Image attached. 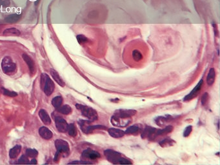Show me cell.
<instances>
[{
    "mask_svg": "<svg viewBox=\"0 0 220 165\" xmlns=\"http://www.w3.org/2000/svg\"><path fill=\"white\" fill-rule=\"evenodd\" d=\"M0 91H1V92L3 95H5V96H9V97H16L18 96V94L16 92L10 91L3 87H2L1 88H0Z\"/></svg>",
    "mask_w": 220,
    "mask_h": 165,
    "instance_id": "cell-29",
    "label": "cell"
},
{
    "mask_svg": "<svg viewBox=\"0 0 220 165\" xmlns=\"http://www.w3.org/2000/svg\"><path fill=\"white\" fill-rule=\"evenodd\" d=\"M90 121L81 120L79 121V124L81 130L85 134H90L94 130H106L107 127L103 125H90Z\"/></svg>",
    "mask_w": 220,
    "mask_h": 165,
    "instance_id": "cell-4",
    "label": "cell"
},
{
    "mask_svg": "<svg viewBox=\"0 0 220 165\" xmlns=\"http://www.w3.org/2000/svg\"><path fill=\"white\" fill-rule=\"evenodd\" d=\"M55 147L57 149V152L60 154H69L70 148L69 143L63 140V139H58L55 141Z\"/></svg>",
    "mask_w": 220,
    "mask_h": 165,
    "instance_id": "cell-6",
    "label": "cell"
},
{
    "mask_svg": "<svg viewBox=\"0 0 220 165\" xmlns=\"http://www.w3.org/2000/svg\"><path fill=\"white\" fill-rule=\"evenodd\" d=\"M137 113L136 110H130V109H119L116 110L114 112V116L121 117V118H131Z\"/></svg>",
    "mask_w": 220,
    "mask_h": 165,
    "instance_id": "cell-10",
    "label": "cell"
},
{
    "mask_svg": "<svg viewBox=\"0 0 220 165\" xmlns=\"http://www.w3.org/2000/svg\"><path fill=\"white\" fill-rule=\"evenodd\" d=\"M67 131L70 136L75 137L77 135V129L74 123H70L69 125Z\"/></svg>",
    "mask_w": 220,
    "mask_h": 165,
    "instance_id": "cell-28",
    "label": "cell"
},
{
    "mask_svg": "<svg viewBox=\"0 0 220 165\" xmlns=\"http://www.w3.org/2000/svg\"><path fill=\"white\" fill-rule=\"evenodd\" d=\"M2 68L5 74H10L16 70V65L9 56H5L2 61Z\"/></svg>",
    "mask_w": 220,
    "mask_h": 165,
    "instance_id": "cell-5",
    "label": "cell"
},
{
    "mask_svg": "<svg viewBox=\"0 0 220 165\" xmlns=\"http://www.w3.org/2000/svg\"><path fill=\"white\" fill-rule=\"evenodd\" d=\"M57 112H59L61 113L65 114V115H69L71 112H72V108H71L69 105H63V106H60L57 109Z\"/></svg>",
    "mask_w": 220,
    "mask_h": 165,
    "instance_id": "cell-21",
    "label": "cell"
},
{
    "mask_svg": "<svg viewBox=\"0 0 220 165\" xmlns=\"http://www.w3.org/2000/svg\"><path fill=\"white\" fill-rule=\"evenodd\" d=\"M22 150V147L20 145H16L15 147H13L12 148L10 149V152H9V157L11 159H14L16 158L18 155L20 153Z\"/></svg>",
    "mask_w": 220,
    "mask_h": 165,
    "instance_id": "cell-19",
    "label": "cell"
},
{
    "mask_svg": "<svg viewBox=\"0 0 220 165\" xmlns=\"http://www.w3.org/2000/svg\"><path fill=\"white\" fill-rule=\"evenodd\" d=\"M169 120L170 119L169 118V117H158L155 119V121H156L158 125L162 126L168 121H169Z\"/></svg>",
    "mask_w": 220,
    "mask_h": 165,
    "instance_id": "cell-27",
    "label": "cell"
},
{
    "mask_svg": "<svg viewBox=\"0 0 220 165\" xmlns=\"http://www.w3.org/2000/svg\"><path fill=\"white\" fill-rule=\"evenodd\" d=\"M108 132L109 135L114 138H121L124 137L125 134L124 130L115 128L109 129Z\"/></svg>",
    "mask_w": 220,
    "mask_h": 165,
    "instance_id": "cell-15",
    "label": "cell"
},
{
    "mask_svg": "<svg viewBox=\"0 0 220 165\" xmlns=\"http://www.w3.org/2000/svg\"><path fill=\"white\" fill-rule=\"evenodd\" d=\"M37 163V160L36 159H33L31 160L30 162H29V164H36Z\"/></svg>",
    "mask_w": 220,
    "mask_h": 165,
    "instance_id": "cell-37",
    "label": "cell"
},
{
    "mask_svg": "<svg viewBox=\"0 0 220 165\" xmlns=\"http://www.w3.org/2000/svg\"><path fill=\"white\" fill-rule=\"evenodd\" d=\"M22 57H23L24 61L27 64L30 72L34 74L36 71V67H35V64H34V61L32 60V59H31L30 57L29 56H28L27 54H23Z\"/></svg>",
    "mask_w": 220,
    "mask_h": 165,
    "instance_id": "cell-14",
    "label": "cell"
},
{
    "mask_svg": "<svg viewBox=\"0 0 220 165\" xmlns=\"http://www.w3.org/2000/svg\"><path fill=\"white\" fill-rule=\"evenodd\" d=\"M174 142L173 140H172L170 138H167L163 139V141L159 142V145L161 147H171V146H173L174 144Z\"/></svg>",
    "mask_w": 220,
    "mask_h": 165,
    "instance_id": "cell-26",
    "label": "cell"
},
{
    "mask_svg": "<svg viewBox=\"0 0 220 165\" xmlns=\"http://www.w3.org/2000/svg\"><path fill=\"white\" fill-rule=\"evenodd\" d=\"M203 83V80L201 79L198 82V83L196 85V86L193 88L192 90L189 94H187V96L184 98L183 101H189L194 98H195L198 95L200 90H201Z\"/></svg>",
    "mask_w": 220,
    "mask_h": 165,
    "instance_id": "cell-8",
    "label": "cell"
},
{
    "mask_svg": "<svg viewBox=\"0 0 220 165\" xmlns=\"http://www.w3.org/2000/svg\"><path fill=\"white\" fill-rule=\"evenodd\" d=\"M63 103V98L61 96H56L52 100V104L56 109L60 107Z\"/></svg>",
    "mask_w": 220,
    "mask_h": 165,
    "instance_id": "cell-25",
    "label": "cell"
},
{
    "mask_svg": "<svg viewBox=\"0 0 220 165\" xmlns=\"http://www.w3.org/2000/svg\"><path fill=\"white\" fill-rule=\"evenodd\" d=\"M77 41H78V43L80 44H81V45H82V44H84V43H86L88 42V39L87 37L86 36H85L84 35H77Z\"/></svg>",
    "mask_w": 220,
    "mask_h": 165,
    "instance_id": "cell-32",
    "label": "cell"
},
{
    "mask_svg": "<svg viewBox=\"0 0 220 165\" xmlns=\"http://www.w3.org/2000/svg\"><path fill=\"white\" fill-rule=\"evenodd\" d=\"M156 129L152 128L151 126H147L145 129L143 134H142V137L148 138V139H154V135H156Z\"/></svg>",
    "mask_w": 220,
    "mask_h": 165,
    "instance_id": "cell-13",
    "label": "cell"
},
{
    "mask_svg": "<svg viewBox=\"0 0 220 165\" xmlns=\"http://www.w3.org/2000/svg\"><path fill=\"white\" fill-rule=\"evenodd\" d=\"M39 134L42 138L46 139V140H49L53 136V132L45 126H42L39 129Z\"/></svg>",
    "mask_w": 220,
    "mask_h": 165,
    "instance_id": "cell-12",
    "label": "cell"
},
{
    "mask_svg": "<svg viewBox=\"0 0 220 165\" xmlns=\"http://www.w3.org/2000/svg\"><path fill=\"white\" fill-rule=\"evenodd\" d=\"M215 79H216V71L214 68H211L209 70L207 76H206V82H207V84L211 86L214 84Z\"/></svg>",
    "mask_w": 220,
    "mask_h": 165,
    "instance_id": "cell-17",
    "label": "cell"
},
{
    "mask_svg": "<svg viewBox=\"0 0 220 165\" xmlns=\"http://www.w3.org/2000/svg\"><path fill=\"white\" fill-rule=\"evenodd\" d=\"M50 74L52 77H53V79L57 82L58 85H60L61 86H65V82L60 76L59 74H58L56 71H54V70H51Z\"/></svg>",
    "mask_w": 220,
    "mask_h": 165,
    "instance_id": "cell-18",
    "label": "cell"
},
{
    "mask_svg": "<svg viewBox=\"0 0 220 165\" xmlns=\"http://www.w3.org/2000/svg\"><path fill=\"white\" fill-rule=\"evenodd\" d=\"M132 57L134 60L136 62L139 61L143 58V56H142L141 53L138 50H134L132 52Z\"/></svg>",
    "mask_w": 220,
    "mask_h": 165,
    "instance_id": "cell-30",
    "label": "cell"
},
{
    "mask_svg": "<svg viewBox=\"0 0 220 165\" xmlns=\"http://www.w3.org/2000/svg\"><path fill=\"white\" fill-rule=\"evenodd\" d=\"M192 126L191 125L187 126V127L185 129V130H184V132H183V136L185 137L189 136V135L191 134V133L192 132Z\"/></svg>",
    "mask_w": 220,
    "mask_h": 165,
    "instance_id": "cell-33",
    "label": "cell"
},
{
    "mask_svg": "<svg viewBox=\"0 0 220 165\" xmlns=\"http://www.w3.org/2000/svg\"><path fill=\"white\" fill-rule=\"evenodd\" d=\"M139 129L138 126H136V125L131 126L126 129L125 134L127 135L135 134H137V133L139 132Z\"/></svg>",
    "mask_w": 220,
    "mask_h": 165,
    "instance_id": "cell-23",
    "label": "cell"
},
{
    "mask_svg": "<svg viewBox=\"0 0 220 165\" xmlns=\"http://www.w3.org/2000/svg\"><path fill=\"white\" fill-rule=\"evenodd\" d=\"M82 157L83 158L95 160V159H97L100 158L101 157V155L98 152L93 150L92 149L88 148L83 152Z\"/></svg>",
    "mask_w": 220,
    "mask_h": 165,
    "instance_id": "cell-11",
    "label": "cell"
},
{
    "mask_svg": "<svg viewBox=\"0 0 220 165\" xmlns=\"http://www.w3.org/2000/svg\"><path fill=\"white\" fill-rule=\"evenodd\" d=\"M41 87L45 94L49 96L53 94L55 88V85L49 76L45 73L41 75Z\"/></svg>",
    "mask_w": 220,
    "mask_h": 165,
    "instance_id": "cell-2",
    "label": "cell"
},
{
    "mask_svg": "<svg viewBox=\"0 0 220 165\" xmlns=\"http://www.w3.org/2000/svg\"><path fill=\"white\" fill-rule=\"evenodd\" d=\"M39 116H40L41 120L45 125H48L51 123L50 117L46 110H45L44 109H41L39 111Z\"/></svg>",
    "mask_w": 220,
    "mask_h": 165,
    "instance_id": "cell-16",
    "label": "cell"
},
{
    "mask_svg": "<svg viewBox=\"0 0 220 165\" xmlns=\"http://www.w3.org/2000/svg\"><path fill=\"white\" fill-rule=\"evenodd\" d=\"M3 35L6 36H18L20 35V32L15 28H10L5 30Z\"/></svg>",
    "mask_w": 220,
    "mask_h": 165,
    "instance_id": "cell-20",
    "label": "cell"
},
{
    "mask_svg": "<svg viewBox=\"0 0 220 165\" xmlns=\"http://www.w3.org/2000/svg\"><path fill=\"white\" fill-rule=\"evenodd\" d=\"M173 130V126L169 125L167 126L165 128L163 129H159L158 130L156 131V135L157 136H160V135H165L167 134H169V133L171 132Z\"/></svg>",
    "mask_w": 220,
    "mask_h": 165,
    "instance_id": "cell-24",
    "label": "cell"
},
{
    "mask_svg": "<svg viewBox=\"0 0 220 165\" xmlns=\"http://www.w3.org/2000/svg\"><path fill=\"white\" fill-rule=\"evenodd\" d=\"M104 154L107 159L113 164H131L132 163L127 159L121 157V154L119 152L111 149H107L104 151Z\"/></svg>",
    "mask_w": 220,
    "mask_h": 165,
    "instance_id": "cell-1",
    "label": "cell"
},
{
    "mask_svg": "<svg viewBox=\"0 0 220 165\" xmlns=\"http://www.w3.org/2000/svg\"><path fill=\"white\" fill-rule=\"evenodd\" d=\"M22 16L18 14H14L8 16L5 18V21L8 23H15L21 19Z\"/></svg>",
    "mask_w": 220,
    "mask_h": 165,
    "instance_id": "cell-22",
    "label": "cell"
},
{
    "mask_svg": "<svg viewBox=\"0 0 220 165\" xmlns=\"http://www.w3.org/2000/svg\"><path fill=\"white\" fill-rule=\"evenodd\" d=\"M70 164H92L91 162H87V161H73L70 163Z\"/></svg>",
    "mask_w": 220,
    "mask_h": 165,
    "instance_id": "cell-36",
    "label": "cell"
},
{
    "mask_svg": "<svg viewBox=\"0 0 220 165\" xmlns=\"http://www.w3.org/2000/svg\"><path fill=\"white\" fill-rule=\"evenodd\" d=\"M55 123H56V126L58 131L62 133L67 132L69 125L67 123L66 121L63 117L60 116H56L55 117Z\"/></svg>",
    "mask_w": 220,
    "mask_h": 165,
    "instance_id": "cell-9",
    "label": "cell"
},
{
    "mask_svg": "<svg viewBox=\"0 0 220 165\" xmlns=\"http://www.w3.org/2000/svg\"><path fill=\"white\" fill-rule=\"evenodd\" d=\"M18 163L19 164H29V159H27V157H26L25 155H23L18 160Z\"/></svg>",
    "mask_w": 220,
    "mask_h": 165,
    "instance_id": "cell-34",
    "label": "cell"
},
{
    "mask_svg": "<svg viewBox=\"0 0 220 165\" xmlns=\"http://www.w3.org/2000/svg\"><path fill=\"white\" fill-rule=\"evenodd\" d=\"M37 154H38V152L36 149L28 148L27 149V150H26V155L31 158H34L37 157Z\"/></svg>",
    "mask_w": 220,
    "mask_h": 165,
    "instance_id": "cell-31",
    "label": "cell"
},
{
    "mask_svg": "<svg viewBox=\"0 0 220 165\" xmlns=\"http://www.w3.org/2000/svg\"><path fill=\"white\" fill-rule=\"evenodd\" d=\"M131 122L130 118H121L116 116L111 117V123L114 126L118 127H125Z\"/></svg>",
    "mask_w": 220,
    "mask_h": 165,
    "instance_id": "cell-7",
    "label": "cell"
},
{
    "mask_svg": "<svg viewBox=\"0 0 220 165\" xmlns=\"http://www.w3.org/2000/svg\"><path fill=\"white\" fill-rule=\"evenodd\" d=\"M209 100V94L207 92H205L203 95V96L202 98V104L203 106H205L206 103H207V101Z\"/></svg>",
    "mask_w": 220,
    "mask_h": 165,
    "instance_id": "cell-35",
    "label": "cell"
},
{
    "mask_svg": "<svg viewBox=\"0 0 220 165\" xmlns=\"http://www.w3.org/2000/svg\"><path fill=\"white\" fill-rule=\"evenodd\" d=\"M76 107L77 110L81 112L82 116L87 117L90 121H94L98 120V113L92 108L81 104H76Z\"/></svg>",
    "mask_w": 220,
    "mask_h": 165,
    "instance_id": "cell-3",
    "label": "cell"
}]
</instances>
